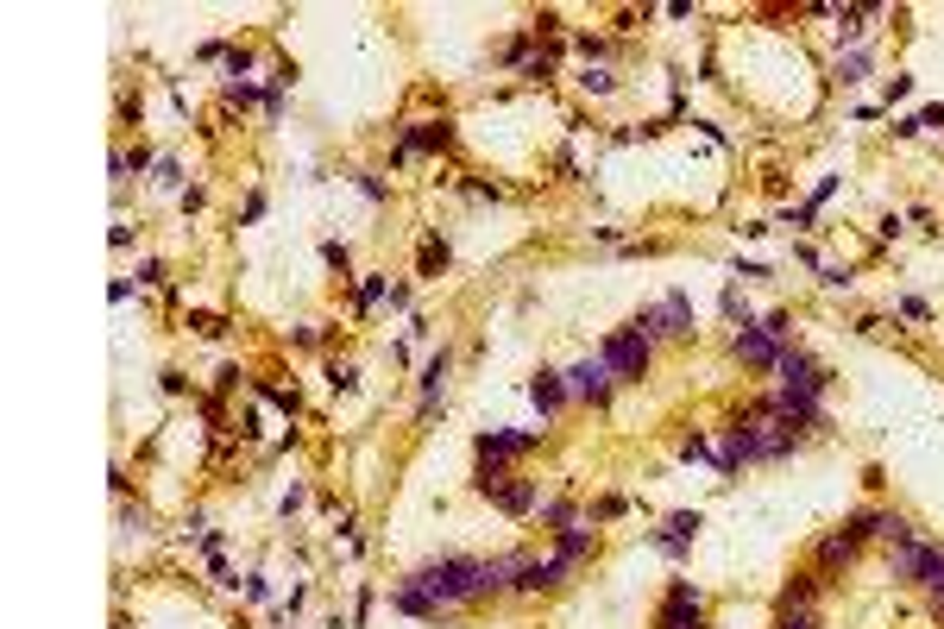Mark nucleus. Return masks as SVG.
Instances as JSON below:
<instances>
[{"label":"nucleus","instance_id":"f257e3e1","mask_svg":"<svg viewBox=\"0 0 944 629\" xmlns=\"http://www.w3.org/2000/svg\"><path fill=\"white\" fill-rule=\"evenodd\" d=\"M598 359L611 366V378H643V372H649V334L617 328V334L604 340V353H598Z\"/></svg>","mask_w":944,"mask_h":629},{"label":"nucleus","instance_id":"f03ea898","mask_svg":"<svg viewBox=\"0 0 944 629\" xmlns=\"http://www.w3.org/2000/svg\"><path fill=\"white\" fill-rule=\"evenodd\" d=\"M655 629H706V598L687 579H674L668 598H662V610H655Z\"/></svg>","mask_w":944,"mask_h":629},{"label":"nucleus","instance_id":"7ed1b4c3","mask_svg":"<svg viewBox=\"0 0 944 629\" xmlns=\"http://www.w3.org/2000/svg\"><path fill=\"white\" fill-rule=\"evenodd\" d=\"M775 372H781V391H800V397H818V391L831 384V372H825V366H812L800 347H787V353L775 359Z\"/></svg>","mask_w":944,"mask_h":629},{"label":"nucleus","instance_id":"20e7f679","mask_svg":"<svg viewBox=\"0 0 944 629\" xmlns=\"http://www.w3.org/2000/svg\"><path fill=\"white\" fill-rule=\"evenodd\" d=\"M479 491H485L491 504H504L510 516H529V510H541V491H535V485H510V478H498V472H479Z\"/></svg>","mask_w":944,"mask_h":629},{"label":"nucleus","instance_id":"39448f33","mask_svg":"<svg viewBox=\"0 0 944 629\" xmlns=\"http://www.w3.org/2000/svg\"><path fill=\"white\" fill-rule=\"evenodd\" d=\"M731 347H737V359H743V366H775V359L787 353V340H781V334H768L762 322H756V328H737V340H731Z\"/></svg>","mask_w":944,"mask_h":629},{"label":"nucleus","instance_id":"423d86ee","mask_svg":"<svg viewBox=\"0 0 944 629\" xmlns=\"http://www.w3.org/2000/svg\"><path fill=\"white\" fill-rule=\"evenodd\" d=\"M567 397H579V403H604V397H611V366H604V359H579V366L567 372Z\"/></svg>","mask_w":944,"mask_h":629},{"label":"nucleus","instance_id":"0eeeda50","mask_svg":"<svg viewBox=\"0 0 944 629\" xmlns=\"http://www.w3.org/2000/svg\"><path fill=\"white\" fill-rule=\"evenodd\" d=\"M541 441V428H523V435H479V460H485V472H498V460H516V453H529Z\"/></svg>","mask_w":944,"mask_h":629},{"label":"nucleus","instance_id":"6e6552de","mask_svg":"<svg viewBox=\"0 0 944 629\" xmlns=\"http://www.w3.org/2000/svg\"><path fill=\"white\" fill-rule=\"evenodd\" d=\"M693 535H699V510H680V516H668V529H655L649 541H655L662 554H687Z\"/></svg>","mask_w":944,"mask_h":629},{"label":"nucleus","instance_id":"1a4fd4ad","mask_svg":"<svg viewBox=\"0 0 944 629\" xmlns=\"http://www.w3.org/2000/svg\"><path fill=\"white\" fill-rule=\"evenodd\" d=\"M454 145V126L447 120H429V126H403V151H447Z\"/></svg>","mask_w":944,"mask_h":629},{"label":"nucleus","instance_id":"9d476101","mask_svg":"<svg viewBox=\"0 0 944 629\" xmlns=\"http://www.w3.org/2000/svg\"><path fill=\"white\" fill-rule=\"evenodd\" d=\"M529 403H535L541 416H554V409L567 403V378H560V372H535V378H529Z\"/></svg>","mask_w":944,"mask_h":629},{"label":"nucleus","instance_id":"9b49d317","mask_svg":"<svg viewBox=\"0 0 944 629\" xmlns=\"http://www.w3.org/2000/svg\"><path fill=\"white\" fill-rule=\"evenodd\" d=\"M567 566H573V560H560V554H548V560H529V566L516 573V585H523V591H541V585H560V579H567Z\"/></svg>","mask_w":944,"mask_h":629},{"label":"nucleus","instance_id":"f8f14e48","mask_svg":"<svg viewBox=\"0 0 944 629\" xmlns=\"http://www.w3.org/2000/svg\"><path fill=\"white\" fill-rule=\"evenodd\" d=\"M391 604H397L403 616H441V604H435V598H429L422 585H410V579H403V585L391 591Z\"/></svg>","mask_w":944,"mask_h":629},{"label":"nucleus","instance_id":"ddd939ff","mask_svg":"<svg viewBox=\"0 0 944 629\" xmlns=\"http://www.w3.org/2000/svg\"><path fill=\"white\" fill-rule=\"evenodd\" d=\"M592 547H598V535H592V529H579V522H573V529H560V541H554V554H560V560H585Z\"/></svg>","mask_w":944,"mask_h":629},{"label":"nucleus","instance_id":"4468645a","mask_svg":"<svg viewBox=\"0 0 944 629\" xmlns=\"http://www.w3.org/2000/svg\"><path fill=\"white\" fill-rule=\"evenodd\" d=\"M818 560H825V566H837V560L850 566V560H856V535H850V529H837V535H825V541H818Z\"/></svg>","mask_w":944,"mask_h":629},{"label":"nucleus","instance_id":"2eb2a0df","mask_svg":"<svg viewBox=\"0 0 944 629\" xmlns=\"http://www.w3.org/2000/svg\"><path fill=\"white\" fill-rule=\"evenodd\" d=\"M919 566H925V541H900V554H894V579H913V585H919Z\"/></svg>","mask_w":944,"mask_h":629},{"label":"nucleus","instance_id":"dca6fc26","mask_svg":"<svg viewBox=\"0 0 944 629\" xmlns=\"http://www.w3.org/2000/svg\"><path fill=\"white\" fill-rule=\"evenodd\" d=\"M919 585L931 598H944V547H925V566H919Z\"/></svg>","mask_w":944,"mask_h":629},{"label":"nucleus","instance_id":"f3484780","mask_svg":"<svg viewBox=\"0 0 944 629\" xmlns=\"http://www.w3.org/2000/svg\"><path fill=\"white\" fill-rule=\"evenodd\" d=\"M441 378H447V353H435V359H429V372H422V409H435V391H441Z\"/></svg>","mask_w":944,"mask_h":629},{"label":"nucleus","instance_id":"a211bd4d","mask_svg":"<svg viewBox=\"0 0 944 629\" xmlns=\"http://www.w3.org/2000/svg\"><path fill=\"white\" fill-rule=\"evenodd\" d=\"M385 289H391V277H378V271H372V277L359 283V308H378V302H385Z\"/></svg>","mask_w":944,"mask_h":629},{"label":"nucleus","instance_id":"6ab92c4d","mask_svg":"<svg viewBox=\"0 0 944 629\" xmlns=\"http://www.w3.org/2000/svg\"><path fill=\"white\" fill-rule=\"evenodd\" d=\"M869 70V51H850V57H837V82H856Z\"/></svg>","mask_w":944,"mask_h":629},{"label":"nucleus","instance_id":"aec40b11","mask_svg":"<svg viewBox=\"0 0 944 629\" xmlns=\"http://www.w3.org/2000/svg\"><path fill=\"white\" fill-rule=\"evenodd\" d=\"M541 522L560 535V529H573V504H541Z\"/></svg>","mask_w":944,"mask_h":629},{"label":"nucleus","instance_id":"412c9836","mask_svg":"<svg viewBox=\"0 0 944 629\" xmlns=\"http://www.w3.org/2000/svg\"><path fill=\"white\" fill-rule=\"evenodd\" d=\"M818 283L825 289H850V264H818Z\"/></svg>","mask_w":944,"mask_h":629},{"label":"nucleus","instance_id":"4be33fe9","mask_svg":"<svg viewBox=\"0 0 944 629\" xmlns=\"http://www.w3.org/2000/svg\"><path fill=\"white\" fill-rule=\"evenodd\" d=\"M837 20H844V39H856V32L875 20V13H869V7H850V13H837Z\"/></svg>","mask_w":944,"mask_h":629},{"label":"nucleus","instance_id":"5701e85b","mask_svg":"<svg viewBox=\"0 0 944 629\" xmlns=\"http://www.w3.org/2000/svg\"><path fill=\"white\" fill-rule=\"evenodd\" d=\"M579 82H585V89H592V95H611V89H617V76H611V70H585V76H579Z\"/></svg>","mask_w":944,"mask_h":629},{"label":"nucleus","instance_id":"b1692460","mask_svg":"<svg viewBox=\"0 0 944 629\" xmlns=\"http://www.w3.org/2000/svg\"><path fill=\"white\" fill-rule=\"evenodd\" d=\"M328 384H334V391H353V384H359V372H353V366H341V359H334V366H328Z\"/></svg>","mask_w":944,"mask_h":629},{"label":"nucleus","instance_id":"393cba45","mask_svg":"<svg viewBox=\"0 0 944 629\" xmlns=\"http://www.w3.org/2000/svg\"><path fill=\"white\" fill-rule=\"evenodd\" d=\"M680 460H712V441H706V435H687V441H680Z\"/></svg>","mask_w":944,"mask_h":629},{"label":"nucleus","instance_id":"a878e982","mask_svg":"<svg viewBox=\"0 0 944 629\" xmlns=\"http://www.w3.org/2000/svg\"><path fill=\"white\" fill-rule=\"evenodd\" d=\"M523 76H529V82H548V76H554V57H529Z\"/></svg>","mask_w":944,"mask_h":629},{"label":"nucleus","instance_id":"bb28decb","mask_svg":"<svg viewBox=\"0 0 944 629\" xmlns=\"http://www.w3.org/2000/svg\"><path fill=\"white\" fill-rule=\"evenodd\" d=\"M441 264H447V246L429 239V246H422V271H441Z\"/></svg>","mask_w":944,"mask_h":629},{"label":"nucleus","instance_id":"cd10ccee","mask_svg":"<svg viewBox=\"0 0 944 629\" xmlns=\"http://www.w3.org/2000/svg\"><path fill=\"white\" fill-rule=\"evenodd\" d=\"M623 510H629L623 497H598V504H592V522H604V516H623Z\"/></svg>","mask_w":944,"mask_h":629},{"label":"nucleus","instance_id":"c85d7f7f","mask_svg":"<svg viewBox=\"0 0 944 629\" xmlns=\"http://www.w3.org/2000/svg\"><path fill=\"white\" fill-rule=\"evenodd\" d=\"M781 629H818L812 610H781Z\"/></svg>","mask_w":944,"mask_h":629},{"label":"nucleus","instance_id":"c756f323","mask_svg":"<svg viewBox=\"0 0 944 629\" xmlns=\"http://www.w3.org/2000/svg\"><path fill=\"white\" fill-rule=\"evenodd\" d=\"M322 258H328L334 271H347V246H341V239H328V246H322Z\"/></svg>","mask_w":944,"mask_h":629}]
</instances>
